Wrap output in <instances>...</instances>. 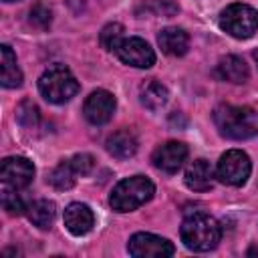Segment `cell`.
I'll return each instance as SVG.
<instances>
[{
	"mask_svg": "<svg viewBox=\"0 0 258 258\" xmlns=\"http://www.w3.org/2000/svg\"><path fill=\"white\" fill-rule=\"evenodd\" d=\"M2 208L8 212V214H22L24 210H26V206H24V202H22V198L16 194V189H8V187H4L2 189Z\"/></svg>",
	"mask_w": 258,
	"mask_h": 258,
	"instance_id": "603a6c76",
	"label": "cell"
},
{
	"mask_svg": "<svg viewBox=\"0 0 258 258\" xmlns=\"http://www.w3.org/2000/svg\"><path fill=\"white\" fill-rule=\"evenodd\" d=\"M248 256H258V246L250 248V250H248Z\"/></svg>",
	"mask_w": 258,
	"mask_h": 258,
	"instance_id": "4316f807",
	"label": "cell"
},
{
	"mask_svg": "<svg viewBox=\"0 0 258 258\" xmlns=\"http://www.w3.org/2000/svg\"><path fill=\"white\" fill-rule=\"evenodd\" d=\"M252 163L250 157L242 149H230L226 151L216 167V177L226 185H244L250 177Z\"/></svg>",
	"mask_w": 258,
	"mask_h": 258,
	"instance_id": "8992f818",
	"label": "cell"
},
{
	"mask_svg": "<svg viewBox=\"0 0 258 258\" xmlns=\"http://www.w3.org/2000/svg\"><path fill=\"white\" fill-rule=\"evenodd\" d=\"M216 77L222 79V81L240 85V83H246V81H248L250 71H248V64H246L240 56H236V54H226V56H222L220 62L216 64Z\"/></svg>",
	"mask_w": 258,
	"mask_h": 258,
	"instance_id": "5bb4252c",
	"label": "cell"
},
{
	"mask_svg": "<svg viewBox=\"0 0 258 258\" xmlns=\"http://www.w3.org/2000/svg\"><path fill=\"white\" fill-rule=\"evenodd\" d=\"M26 216H28V220H30L36 228L48 230V228L52 226V222H54L56 206H54V202H50V200H36V202H32V204L26 208Z\"/></svg>",
	"mask_w": 258,
	"mask_h": 258,
	"instance_id": "d6986e66",
	"label": "cell"
},
{
	"mask_svg": "<svg viewBox=\"0 0 258 258\" xmlns=\"http://www.w3.org/2000/svg\"><path fill=\"white\" fill-rule=\"evenodd\" d=\"M64 226H67V230L73 236H85V234H89L93 230V226H95L93 210L87 204H81V202L69 204L67 210H64Z\"/></svg>",
	"mask_w": 258,
	"mask_h": 258,
	"instance_id": "7c38bea8",
	"label": "cell"
},
{
	"mask_svg": "<svg viewBox=\"0 0 258 258\" xmlns=\"http://www.w3.org/2000/svg\"><path fill=\"white\" fill-rule=\"evenodd\" d=\"M117 56L129 64V67H135V69H149L153 67L155 62V52L153 48L139 36H129V38H123L121 44L117 46Z\"/></svg>",
	"mask_w": 258,
	"mask_h": 258,
	"instance_id": "ba28073f",
	"label": "cell"
},
{
	"mask_svg": "<svg viewBox=\"0 0 258 258\" xmlns=\"http://www.w3.org/2000/svg\"><path fill=\"white\" fill-rule=\"evenodd\" d=\"M183 181L189 189L194 191H206L214 185V169L210 165V161L206 159H196L187 165L185 173H183Z\"/></svg>",
	"mask_w": 258,
	"mask_h": 258,
	"instance_id": "4fadbf2b",
	"label": "cell"
},
{
	"mask_svg": "<svg viewBox=\"0 0 258 258\" xmlns=\"http://www.w3.org/2000/svg\"><path fill=\"white\" fill-rule=\"evenodd\" d=\"M143 8L155 16H173L179 12V6L173 0H149L147 4H143Z\"/></svg>",
	"mask_w": 258,
	"mask_h": 258,
	"instance_id": "d4e9b609",
	"label": "cell"
},
{
	"mask_svg": "<svg viewBox=\"0 0 258 258\" xmlns=\"http://www.w3.org/2000/svg\"><path fill=\"white\" fill-rule=\"evenodd\" d=\"M69 163H71V167L75 169L77 175H89L95 167V159L89 153H77L69 159Z\"/></svg>",
	"mask_w": 258,
	"mask_h": 258,
	"instance_id": "484cf974",
	"label": "cell"
},
{
	"mask_svg": "<svg viewBox=\"0 0 258 258\" xmlns=\"http://www.w3.org/2000/svg\"><path fill=\"white\" fill-rule=\"evenodd\" d=\"M185 159H187V145H183L181 141H167L159 145L151 155L153 165L165 173H175Z\"/></svg>",
	"mask_w": 258,
	"mask_h": 258,
	"instance_id": "8fae6325",
	"label": "cell"
},
{
	"mask_svg": "<svg viewBox=\"0 0 258 258\" xmlns=\"http://www.w3.org/2000/svg\"><path fill=\"white\" fill-rule=\"evenodd\" d=\"M0 177L6 187L22 189L32 181L34 165H32V161H28L26 157H20V155L6 157L0 165Z\"/></svg>",
	"mask_w": 258,
	"mask_h": 258,
	"instance_id": "9c48e42d",
	"label": "cell"
},
{
	"mask_svg": "<svg viewBox=\"0 0 258 258\" xmlns=\"http://www.w3.org/2000/svg\"><path fill=\"white\" fill-rule=\"evenodd\" d=\"M0 83L6 89H14L22 85V71L16 64V54L8 44L0 46Z\"/></svg>",
	"mask_w": 258,
	"mask_h": 258,
	"instance_id": "e0dca14e",
	"label": "cell"
},
{
	"mask_svg": "<svg viewBox=\"0 0 258 258\" xmlns=\"http://www.w3.org/2000/svg\"><path fill=\"white\" fill-rule=\"evenodd\" d=\"M214 123L228 139L240 141L258 135V111L252 107L220 105L214 111Z\"/></svg>",
	"mask_w": 258,
	"mask_h": 258,
	"instance_id": "6da1fadb",
	"label": "cell"
},
{
	"mask_svg": "<svg viewBox=\"0 0 258 258\" xmlns=\"http://www.w3.org/2000/svg\"><path fill=\"white\" fill-rule=\"evenodd\" d=\"M220 28L234 38H250L258 30V12L242 2L230 4L220 14Z\"/></svg>",
	"mask_w": 258,
	"mask_h": 258,
	"instance_id": "5b68a950",
	"label": "cell"
},
{
	"mask_svg": "<svg viewBox=\"0 0 258 258\" xmlns=\"http://www.w3.org/2000/svg\"><path fill=\"white\" fill-rule=\"evenodd\" d=\"M254 58H256V60H258V52H254Z\"/></svg>",
	"mask_w": 258,
	"mask_h": 258,
	"instance_id": "83f0119b",
	"label": "cell"
},
{
	"mask_svg": "<svg viewBox=\"0 0 258 258\" xmlns=\"http://www.w3.org/2000/svg\"><path fill=\"white\" fill-rule=\"evenodd\" d=\"M38 91L48 103L62 105L79 93V81L64 64H52L40 75Z\"/></svg>",
	"mask_w": 258,
	"mask_h": 258,
	"instance_id": "277c9868",
	"label": "cell"
},
{
	"mask_svg": "<svg viewBox=\"0 0 258 258\" xmlns=\"http://www.w3.org/2000/svg\"><path fill=\"white\" fill-rule=\"evenodd\" d=\"M127 250L135 258H165L175 252L173 244L167 238L149 234V232H137L129 238Z\"/></svg>",
	"mask_w": 258,
	"mask_h": 258,
	"instance_id": "52a82bcc",
	"label": "cell"
},
{
	"mask_svg": "<svg viewBox=\"0 0 258 258\" xmlns=\"http://www.w3.org/2000/svg\"><path fill=\"white\" fill-rule=\"evenodd\" d=\"M28 20L36 28H48V24L52 20V12L44 2H36L28 12Z\"/></svg>",
	"mask_w": 258,
	"mask_h": 258,
	"instance_id": "7402d4cb",
	"label": "cell"
},
{
	"mask_svg": "<svg viewBox=\"0 0 258 258\" xmlns=\"http://www.w3.org/2000/svg\"><path fill=\"white\" fill-rule=\"evenodd\" d=\"M115 107H117L115 97L105 89H97L87 97V101L83 105V113H85V119L89 123L103 125L113 117Z\"/></svg>",
	"mask_w": 258,
	"mask_h": 258,
	"instance_id": "30bf717a",
	"label": "cell"
},
{
	"mask_svg": "<svg viewBox=\"0 0 258 258\" xmlns=\"http://www.w3.org/2000/svg\"><path fill=\"white\" fill-rule=\"evenodd\" d=\"M169 99V93L165 89V85H161L159 81L155 79H149L145 81L141 87H139V101L143 107H147L149 111H157L161 109Z\"/></svg>",
	"mask_w": 258,
	"mask_h": 258,
	"instance_id": "ac0fdd59",
	"label": "cell"
},
{
	"mask_svg": "<svg viewBox=\"0 0 258 258\" xmlns=\"http://www.w3.org/2000/svg\"><path fill=\"white\" fill-rule=\"evenodd\" d=\"M157 42L161 46V50L169 56H181L187 52L189 46V36L183 28L177 26H167L157 34Z\"/></svg>",
	"mask_w": 258,
	"mask_h": 258,
	"instance_id": "2e32d148",
	"label": "cell"
},
{
	"mask_svg": "<svg viewBox=\"0 0 258 258\" xmlns=\"http://www.w3.org/2000/svg\"><path fill=\"white\" fill-rule=\"evenodd\" d=\"M137 145H139L137 143V137L129 129H119V131L111 133L107 137V141H105L107 151L113 157H117V159H129V157H133L137 153Z\"/></svg>",
	"mask_w": 258,
	"mask_h": 258,
	"instance_id": "9a60e30c",
	"label": "cell"
},
{
	"mask_svg": "<svg viewBox=\"0 0 258 258\" xmlns=\"http://www.w3.org/2000/svg\"><path fill=\"white\" fill-rule=\"evenodd\" d=\"M155 194V185L151 183V179H147L145 175H131L121 179L111 196H109V204L115 212L125 214V212H133L139 206H143L145 202H149Z\"/></svg>",
	"mask_w": 258,
	"mask_h": 258,
	"instance_id": "3957f363",
	"label": "cell"
},
{
	"mask_svg": "<svg viewBox=\"0 0 258 258\" xmlns=\"http://www.w3.org/2000/svg\"><path fill=\"white\" fill-rule=\"evenodd\" d=\"M4 2H14V0H4Z\"/></svg>",
	"mask_w": 258,
	"mask_h": 258,
	"instance_id": "f1b7e54d",
	"label": "cell"
},
{
	"mask_svg": "<svg viewBox=\"0 0 258 258\" xmlns=\"http://www.w3.org/2000/svg\"><path fill=\"white\" fill-rule=\"evenodd\" d=\"M16 119L24 127H34L36 121H38V107L32 101H22L16 109Z\"/></svg>",
	"mask_w": 258,
	"mask_h": 258,
	"instance_id": "cb8c5ba5",
	"label": "cell"
},
{
	"mask_svg": "<svg viewBox=\"0 0 258 258\" xmlns=\"http://www.w3.org/2000/svg\"><path fill=\"white\" fill-rule=\"evenodd\" d=\"M179 236L185 248L194 252H208L218 246L222 230L220 224L208 214H194L187 216L179 228Z\"/></svg>",
	"mask_w": 258,
	"mask_h": 258,
	"instance_id": "7a4b0ae2",
	"label": "cell"
},
{
	"mask_svg": "<svg viewBox=\"0 0 258 258\" xmlns=\"http://www.w3.org/2000/svg\"><path fill=\"white\" fill-rule=\"evenodd\" d=\"M123 26L119 22H109L103 26L101 34H99V42L105 50H117V46L121 44L123 40Z\"/></svg>",
	"mask_w": 258,
	"mask_h": 258,
	"instance_id": "44dd1931",
	"label": "cell"
},
{
	"mask_svg": "<svg viewBox=\"0 0 258 258\" xmlns=\"http://www.w3.org/2000/svg\"><path fill=\"white\" fill-rule=\"evenodd\" d=\"M77 173H75V169L71 167V163H69V159L67 161H62V163H58L50 173H48V183L54 187V189H71L73 185H75V177Z\"/></svg>",
	"mask_w": 258,
	"mask_h": 258,
	"instance_id": "ffe728a7",
	"label": "cell"
}]
</instances>
